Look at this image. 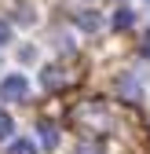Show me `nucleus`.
<instances>
[{
    "mask_svg": "<svg viewBox=\"0 0 150 154\" xmlns=\"http://www.w3.org/2000/svg\"><path fill=\"white\" fill-rule=\"evenodd\" d=\"M26 92H29V81L22 73H11L0 81V99L4 103H18V99H26Z\"/></svg>",
    "mask_w": 150,
    "mask_h": 154,
    "instance_id": "nucleus-1",
    "label": "nucleus"
},
{
    "mask_svg": "<svg viewBox=\"0 0 150 154\" xmlns=\"http://www.w3.org/2000/svg\"><path fill=\"white\" fill-rule=\"evenodd\" d=\"M73 22H77L84 33H99V29H103V18H99L95 11H81V15H73Z\"/></svg>",
    "mask_w": 150,
    "mask_h": 154,
    "instance_id": "nucleus-2",
    "label": "nucleus"
},
{
    "mask_svg": "<svg viewBox=\"0 0 150 154\" xmlns=\"http://www.w3.org/2000/svg\"><path fill=\"white\" fill-rule=\"evenodd\" d=\"M117 88H121V95H124V99L128 103H139V85H136V77H121V81H117Z\"/></svg>",
    "mask_w": 150,
    "mask_h": 154,
    "instance_id": "nucleus-3",
    "label": "nucleus"
},
{
    "mask_svg": "<svg viewBox=\"0 0 150 154\" xmlns=\"http://www.w3.org/2000/svg\"><path fill=\"white\" fill-rule=\"evenodd\" d=\"M40 147L44 150H55V147H59V132H55V125H40Z\"/></svg>",
    "mask_w": 150,
    "mask_h": 154,
    "instance_id": "nucleus-4",
    "label": "nucleus"
},
{
    "mask_svg": "<svg viewBox=\"0 0 150 154\" xmlns=\"http://www.w3.org/2000/svg\"><path fill=\"white\" fill-rule=\"evenodd\" d=\"M40 85H44V88H59V85H66V81H62V70H59V66H48V70L40 73Z\"/></svg>",
    "mask_w": 150,
    "mask_h": 154,
    "instance_id": "nucleus-5",
    "label": "nucleus"
},
{
    "mask_svg": "<svg viewBox=\"0 0 150 154\" xmlns=\"http://www.w3.org/2000/svg\"><path fill=\"white\" fill-rule=\"evenodd\" d=\"M8 154H37V147H33V140H11Z\"/></svg>",
    "mask_w": 150,
    "mask_h": 154,
    "instance_id": "nucleus-6",
    "label": "nucleus"
},
{
    "mask_svg": "<svg viewBox=\"0 0 150 154\" xmlns=\"http://www.w3.org/2000/svg\"><path fill=\"white\" fill-rule=\"evenodd\" d=\"M128 26H132V11H128V8H121V11L114 15V29H128Z\"/></svg>",
    "mask_w": 150,
    "mask_h": 154,
    "instance_id": "nucleus-7",
    "label": "nucleus"
},
{
    "mask_svg": "<svg viewBox=\"0 0 150 154\" xmlns=\"http://www.w3.org/2000/svg\"><path fill=\"white\" fill-rule=\"evenodd\" d=\"M11 132H15V121H11V114H4V110H0V140H8Z\"/></svg>",
    "mask_w": 150,
    "mask_h": 154,
    "instance_id": "nucleus-8",
    "label": "nucleus"
},
{
    "mask_svg": "<svg viewBox=\"0 0 150 154\" xmlns=\"http://www.w3.org/2000/svg\"><path fill=\"white\" fill-rule=\"evenodd\" d=\"M73 154H103V143H81Z\"/></svg>",
    "mask_w": 150,
    "mask_h": 154,
    "instance_id": "nucleus-9",
    "label": "nucleus"
},
{
    "mask_svg": "<svg viewBox=\"0 0 150 154\" xmlns=\"http://www.w3.org/2000/svg\"><path fill=\"white\" fill-rule=\"evenodd\" d=\"M0 44H11V26L0 18Z\"/></svg>",
    "mask_w": 150,
    "mask_h": 154,
    "instance_id": "nucleus-10",
    "label": "nucleus"
},
{
    "mask_svg": "<svg viewBox=\"0 0 150 154\" xmlns=\"http://www.w3.org/2000/svg\"><path fill=\"white\" fill-rule=\"evenodd\" d=\"M139 51H143V55H146V59H150V33L143 37V44H139Z\"/></svg>",
    "mask_w": 150,
    "mask_h": 154,
    "instance_id": "nucleus-11",
    "label": "nucleus"
}]
</instances>
